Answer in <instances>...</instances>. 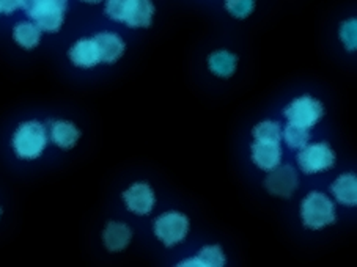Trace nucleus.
Instances as JSON below:
<instances>
[{"label":"nucleus","mask_w":357,"mask_h":267,"mask_svg":"<svg viewBox=\"0 0 357 267\" xmlns=\"http://www.w3.org/2000/svg\"><path fill=\"white\" fill-rule=\"evenodd\" d=\"M106 13L110 20L125 22L129 27H150L155 7L151 0H107Z\"/></svg>","instance_id":"1"},{"label":"nucleus","mask_w":357,"mask_h":267,"mask_svg":"<svg viewBox=\"0 0 357 267\" xmlns=\"http://www.w3.org/2000/svg\"><path fill=\"white\" fill-rule=\"evenodd\" d=\"M22 7L36 27L43 32L55 33L63 24L68 0H24Z\"/></svg>","instance_id":"2"},{"label":"nucleus","mask_w":357,"mask_h":267,"mask_svg":"<svg viewBox=\"0 0 357 267\" xmlns=\"http://www.w3.org/2000/svg\"><path fill=\"white\" fill-rule=\"evenodd\" d=\"M47 144V134L40 121L22 123L13 135V148L21 159H38Z\"/></svg>","instance_id":"3"},{"label":"nucleus","mask_w":357,"mask_h":267,"mask_svg":"<svg viewBox=\"0 0 357 267\" xmlns=\"http://www.w3.org/2000/svg\"><path fill=\"white\" fill-rule=\"evenodd\" d=\"M301 215L307 228L321 229L335 222L334 203L321 192H312L301 204Z\"/></svg>","instance_id":"4"},{"label":"nucleus","mask_w":357,"mask_h":267,"mask_svg":"<svg viewBox=\"0 0 357 267\" xmlns=\"http://www.w3.org/2000/svg\"><path fill=\"white\" fill-rule=\"evenodd\" d=\"M283 114H285L290 124L310 129L323 118L324 107L318 99H313L312 96H301L294 99Z\"/></svg>","instance_id":"5"},{"label":"nucleus","mask_w":357,"mask_h":267,"mask_svg":"<svg viewBox=\"0 0 357 267\" xmlns=\"http://www.w3.org/2000/svg\"><path fill=\"white\" fill-rule=\"evenodd\" d=\"M298 162L301 170L307 175H313L332 169L335 164V154L328 144L305 145L298 154Z\"/></svg>","instance_id":"6"},{"label":"nucleus","mask_w":357,"mask_h":267,"mask_svg":"<svg viewBox=\"0 0 357 267\" xmlns=\"http://www.w3.org/2000/svg\"><path fill=\"white\" fill-rule=\"evenodd\" d=\"M189 219L184 214L172 213L162 214L155 222V233L161 239L165 247H172L181 242L188 236Z\"/></svg>","instance_id":"7"},{"label":"nucleus","mask_w":357,"mask_h":267,"mask_svg":"<svg viewBox=\"0 0 357 267\" xmlns=\"http://www.w3.org/2000/svg\"><path fill=\"white\" fill-rule=\"evenodd\" d=\"M273 173L264 181V188H266L273 195L279 197H291L293 192L298 188V175L290 165L275 167Z\"/></svg>","instance_id":"8"},{"label":"nucleus","mask_w":357,"mask_h":267,"mask_svg":"<svg viewBox=\"0 0 357 267\" xmlns=\"http://www.w3.org/2000/svg\"><path fill=\"white\" fill-rule=\"evenodd\" d=\"M123 198H125L128 209L139 215L150 214L156 201L153 189L150 188V184L146 183H137L131 185V188L123 194Z\"/></svg>","instance_id":"9"},{"label":"nucleus","mask_w":357,"mask_h":267,"mask_svg":"<svg viewBox=\"0 0 357 267\" xmlns=\"http://www.w3.org/2000/svg\"><path fill=\"white\" fill-rule=\"evenodd\" d=\"M252 159H254V162L260 167L261 170H274L275 167L280 165L282 160L280 144H275V142L255 140L254 145H252Z\"/></svg>","instance_id":"10"},{"label":"nucleus","mask_w":357,"mask_h":267,"mask_svg":"<svg viewBox=\"0 0 357 267\" xmlns=\"http://www.w3.org/2000/svg\"><path fill=\"white\" fill-rule=\"evenodd\" d=\"M93 40L98 46V51H100L101 61H104V63H115L125 54V43L119 35L104 32L98 33Z\"/></svg>","instance_id":"11"},{"label":"nucleus","mask_w":357,"mask_h":267,"mask_svg":"<svg viewBox=\"0 0 357 267\" xmlns=\"http://www.w3.org/2000/svg\"><path fill=\"white\" fill-rule=\"evenodd\" d=\"M70 59L73 63L81 68H93L101 61L96 43L95 40H90V38L77 41L76 45L71 47Z\"/></svg>","instance_id":"12"},{"label":"nucleus","mask_w":357,"mask_h":267,"mask_svg":"<svg viewBox=\"0 0 357 267\" xmlns=\"http://www.w3.org/2000/svg\"><path fill=\"white\" fill-rule=\"evenodd\" d=\"M132 233L129 229L128 225L125 223H116V222H110L109 225L104 229L102 239H104V245L107 247V250L110 252H121L128 247L129 242H131Z\"/></svg>","instance_id":"13"},{"label":"nucleus","mask_w":357,"mask_h":267,"mask_svg":"<svg viewBox=\"0 0 357 267\" xmlns=\"http://www.w3.org/2000/svg\"><path fill=\"white\" fill-rule=\"evenodd\" d=\"M81 132L70 121H55L51 124V139L61 150H71L77 144Z\"/></svg>","instance_id":"14"},{"label":"nucleus","mask_w":357,"mask_h":267,"mask_svg":"<svg viewBox=\"0 0 357 267\" xmlns=\"http://www.w3.org/2000/svg\"><path fill=\"white\" fill-rule=\"evenodd\" d=\"M331 190L338 203L347 204V206H356L357 203V179L351 173H347L334 181Z\"/></svg>","instance_id":"15"},{"label":"nucleus","mask_w":357,"mask_h":267,"mask_svg":"<svg viewBox=\"0 0 357 267\" xmlns=\"http://www.w3.org/2000/svg\"><path fill=\"white\" fill-rule=\"evenodd\" d=\"M180 266H203V267H214V266H225V257L222 248L219 245H208L203 247L200 254L197 258L183 261Z\"/></svg>","instance_id":"16"},{"label":"nucleus","mask_w":357,"mask_h":267,"mask_svg":"<svg viewBox=\"0 0 357 267\" xmlns=\"http://www.w3.org/2000/svg\"><path fill=\"white\" fill-rule=\"evenodd\" d=\"M15 41L24 49H33L40 45L41 40V30L30 22H20L15 27Z\"/></svg>","instance_id":"17"},{"label":"nucleus","mask_w":357,"mask_h":267,"mask_svg":"<svg viewBox=\"0 0 357 267\" xmlns=\"http://www.w3.org/2000/svg\"><path fill=\"white\" fill-rule=\"evenodd\" d=\"M238 59L235 55L227 52V51H219L214 52L211 57H209V68H211L213 73H216L218 76L229 77L233 74L236 68Z\"/></svg>","instance_id":"18"},{"label":"nucleus","mask_w":357,"mask_h":267,"mask_svg":"<svg viewBox=\"0 0 357 267\" xmlns=\"http://www.w3.org/2000/svg\"><path fill=\"white\" fill-rule=\"evenodd\" d=\"M283 139H285L287 145L290 148H304L310 140L309 129L294 126V124L288 123V126L283 130Z\"/></svg>","instance_id":"19"},{"label":"nucleus","mask_w":357,"mask_h":267,"mask_svg":"<svg viewBox=\"0 0 357 267\" xmlns=\"http://www.w3.org/2000/svg\"><path fill=\"white\" fill-rule=\"evenodd\" d=\"M254 137L255 140L275 142V144H280L282 140L280 124L275 121H263L260 124H257L254 129Z\"/></svg>","instance_id":"20"},{"label":"nucleus","mask_w":357,"mask_h":267,"mask_svg":"<svg viewBox=\"0 0 357 267\" xmlns=\"http://www.w3.org/2000/svg\"><path fill=\"white\" fill-rule=\"evenodd\" d=\"M255 7V0H225V8L235 17L244 20L248 17Z\"/></svg>","instance_id":"21"},{"label":"nucleus","mask_w":357,"mask_h":267,"mask_svg":"<svg viewBox=\"0 0 357 267\" xmlns=\"http://www.w3.org/2000/svg\"><path fill=\"white\" fill-rule=\"evenodd\" d=\"M24 0H0V13L11 15L17 8H21Z\"/></svg>","instance_id":"22"},{"label":"nucleus","mask_w":357,"mask_h":267,"mask_svg":"<svg viewBox=\"0 0 357 267\" xmlns=\"http://www.w3.org/2000/svg\"><path fill=\"white\" fill-rule=\"evenodd\" d=\"M82 2H87V3H100L101 0H82Z\"/></svg>","instance_id":"23"},{"label":"nucleus","mask_w":357,"mask_h":267,"mask_svg":"<svg viewBox=\"0 0 357 267\" xmlns=\"http://www.w3.org/2000/svg\"><path fill=\"white\" fill-rule=\"evenodd\" d=\"M0 214H2V211H0Z\"/></svg>","instance_id":"24"}]
</instances>
